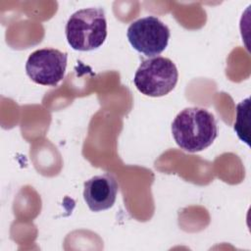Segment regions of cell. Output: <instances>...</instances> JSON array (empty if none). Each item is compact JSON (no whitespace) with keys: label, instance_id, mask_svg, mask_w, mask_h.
Returning a JSON list of instances; mask_svg holds the SVG:
<instances>
[{"label":"cell","instance_id":"6da1fadb","mask_svg":"<svg viewBox=\"0 0 251 251\" xmlns=\"http://www.w3.org/2000/svg\"><path fill=\"white\" fill-rule=\"evenodd\" d=\"M172 134L182 150L189 153L200 152L211 146L217 138V121L207 109L188 107L175 118Z\"/></svg>","mask_w":251,"mask_h":251},{"label":"cell","instance_id":"7a4b0ae2","mask_svg":"<svg viewBox=\"0 0 251 251\" xmlns=\"http://www.w3.org/2000/svg\"><path fill=\"white\" fill-rule=\"evenodd\" d=\"M66 37L77 51L99 48L107 37V21L101 8H86L75 12L67 22Z\"/></svg>","mask_w":251,"mask_h":251},{"label":"cell","instance_id":"3957f363","mask_svg":"<svg viewBox=\"0 0 251 251\" xmlns=\"http://www.w3.org/2000/svg\"><path fill=\"white\" fill-rule=\"evenodd\" d=\"M178 72L175 63L166 57H154L142 61L135 72L133 82L144 95L161 97L176 85Z\"/></svg>","mask_w":251,"mask_h":251},{"label":"cell","instance_id":"277c9868","mask_svg":"<svg viewBox=\"0 0 251 251\" xmlns=\"http://www.w3.org/2000/svg\"><path fill=\"white\" fill-rule=\"evenodd\" d=\"M126 36L137 52L147 57H155L167 48L171 32L168 25L160 19L147 16L131 23Z\"/></svg>","mask_w":251,"mask_h":251},{"label":"cell","instance_id":"5b68a950","mask_svg":"<svg viewBox=\"0 0 251 251\" xmlns=\"http://www.w3.org/2000/svg\"><path fill=\"white\" fill-rule=\"evenodd\" d=\"M68 55L55 48H42L32 52L26 61L25 72L35 83L56 86L65 76Z\"/></svg>","mask_w":251,"mask_h":251},{"label":"cell","instance_id":"8992f818","mask_svg":"<svg viewBox=\"0 0 251 251\" xmlns=\"http://www.w3.org/2000/svg\"><path fill=\"white\" fill-rule=\"evenodd\" d=\"M119 184L111 174L95 176L84 182L83 198L93 212L108 210L115 204Z\"/></svg>","mask_w":251,"mask_h":251},{"label":"cell","instance_id":"52a82bcc","mask_svg":"<svg viewBox=\"0 0 251 251\" xmlns=\"http://www.w3.org/2000/svg\"><path fill=\"white\" fill-rule=\"evenodd\" d=\"M234 130L237 136L247 144H249V98L241 101L236 106V120Z\"/></svg>","mask_w":251,"mask_h":251}]
</instances>
